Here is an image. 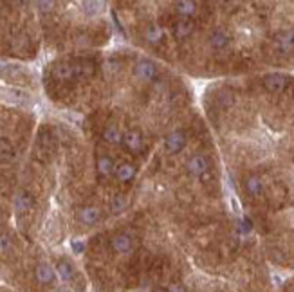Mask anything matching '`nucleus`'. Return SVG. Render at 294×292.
<instances>
[{
  "label": "nucleus",
  "mask_w": 294,
  "mask_h": 292,
  "mask_svg": "<svg viewBox=\"0 0 294 292\" xmlns=\"http://www.w3.org/2000/svg\"><path fill=\"white\" fill-rule=\"evenodd\" d=\"M228 2H230V0H228Z\"/></svg>",
  "instance_id": "cd10ccee"
},
{
  "label": "nucleus",
  "mask_w": 294,
  "mask_h": 292,
  "mask_svg": "<svg viewBox=\"0 0 294 292\" xmlns=\"http://www.w3.org/2000/svg\"><path fill=\"white\" fill-rule=\"evenodd\" d=\"M163 36H165V33H163V29H161L157 24L148 25L147 31H145V38H147V42L152 43V45H157V43L163 42Z\"/></svg>",
  "instance_id": "aec40b11"
},
{
  "label": "nucleus",
  "mask_w": 294,
  "mask_h": 292,
  "mask_svg": "<svg viewBox=\"0 0 294 292\" xmlns=\"http://www.w3.org/2000/svg\"><path fill=\"white\" fill-rule=\"evenodd\" d=\"M112 249L119 253V254H125V253H128L132 249V238H130V234L126 233H119L116 234L114 238H112Z\"/></svg>",
  "instance_id": "6e6552de"
},
{
  "label": "nucleus",
  "mask_w": 294,
  "mask_h": 292,
  "mask_svg": "<svg viewBox=\"0 0 294 292\" xmlns=\"http://www.w3.org/2000/svg\"><path fill=\"white\" fill-rule=\"evenodd\" d=\"M230 43H231L230 35L222 29L215 31V33H211V36H210V45H211L215 51H222V49H226Z\"/></svg>",
  "instance_id": "1a4fd4ad"
},
{
  "label": "nucleus",
  "mask_w": 294,
  "mask_h": 292,
  "mask_svg": "<svg viewBox=\"0 0 294 292\" xmlns=\"http://www.w3.org/2000/svg\"><path fill=\"white\" fill-rule=\"evenodd\" d=\"M246 190L251 197H260V195H262V191H264V182H262L260 177L251 175V177H247L246 179Z\"/></svg>",
  "instance_id": "f3484780"
},
{
  "label": "nucleus",
  "mask_w": 294,
  "mask_h": 292,
  "mask_svg": "<svg viewBox=\"0 0 294 292\" xmlns=\"http://www.w3.org/2000/svg\"><path fill=\"white\" fill-rule=\"evenodd\" d=\"M276 49L280 53L289 54L294 51V31H283L276 36Z\"/></svg>",
  "instance_id": "423d86ee"
},
{
  "label": "nucleus",
  "mask_w": 294,
  "mask_h": 292,
  "mask_svg": "<svg viewBox=\"0 0 294 292\" xmlns=\"http://www.w3.org/2000/svg\"><path fill=\"white\" fill-rule=\"evenodd\" d=\"M186 168H188V172L191 173V175L202 177V175H206L208 170H210V162H208V159L204 155H193L188 161Z\"/></svg>",
  "instance_id": "39448f33"
},
{
  "label": "nucleus",
  "mask_w": 294,
  "mask_h": 292,
  "mask_svg": "<svg viewBox=\"0 0 294 292\" xmlns=\"http://www.w3.org/2000/svg\"><path fill=\"white\" fill-rule=\"evenodd\" d=\"M121 143H125V146H126L130 152H141V150H143V137H141V134H139L137 130L125 132Z\"/></svg>",
  "instance_id": "0eeeda50"
},
{
  "label": "nucleus",
  "mask_w": 294,
  "mask_h": 292,
  "mask_svg": "<svg viewBox=\"0 0 294 292\" xmlns=\"http://www.w3.org/2000/svg\"><path fill=\"white\" fill-rule=\"evenodd\" d=\"M0 103L7 107H29L31 94L20 87H0Z\"/></svg>",
  "instance_id": "f257e3e1"
},
{
  "label": "nucleus",
  "mask_w": 294,
  "mask_h": 292,
  "mask_svg": "<svg viewBox=\"0 0 294 292\" xmlns=\"http://www.w3.org/2000/svg\"><path fill=\"white\" fill-rule=\"evenodd\" d=\"M289 79L285 74L282 72H271L267 76H264V87L265 90H269L273 94H276V92H282L285 87H287Z\"/></svg>",
  "instance_id": "7ed1b4c3"
},
{
  "label": "nucleus",
  "mask_w": 294,
  "mask_h": 292,
  "mask_svg": "<svg viewBox=\"0 0 294 292\" xmlns=\"http://www.w3.org/2000/svg\"><path fill=\"white\" fill-rule=\"evenodd\" d=\"M134 74L139 81H152L157 76V67L150 60H139L134 67Z\"/></svg>",
  "instance_id": "f03ea898"
},
{
  "label": "nucleus",
  "mask_w": 294,
  "mask_h": 292,
  "mask_svg": "<svg viewBox=\"0 0 294 292\" xmlns=\"http://www.w3.org/2000/svg\"><path fill=\"white\" fill-rule=\"evenodd\" d=\"M96 168H98V173H100L101 177H110L112 173H114V170H116L114 161H112L110 157H100Z\"/></svg>",
  "instance_id": "412c9836"
},
{
  "label": "nucleus",
  "mask_w": 294,
  "mask_h": 292,
  "mask_svg": "<svg viewBox=\"0 0 294 292\" xmlns=\"http://www.w3.org/2000/svg\"><path fill=\"white\" fill-rule=\"evenodd\" d=\"M78 216H80V220H82L85 226H92V224H96V222L100 220L101 211L96 208V206H87V208L80 209Z\"/></svg>",
  "instance_id": "9d476101"
},
{
  "label": "nucleus",
  "mask_w": 294,
  "mask_h": 292,
  "mask_svg": "<svg viewBox=\"0 0 294 292\" xmlns=\"http://www.w3.org/2000/svg\"><path fill=\"white\" fill-rule=\"evenodd\" d=\"M35 273H36V280L40 281V283H53L54 269L49 263H38Z\"/></svg>",
  "instance_id": "2eb2a0df"
},
{
  "label": "nucleus",
  "mask_w": 294,
  "mask_h": 292,
  "mask_svg": "<svg viewBox=\"0 0 294 292\" xmlns=\"http://www.w3.org/2000/svg\"><path fill=\"white\" fill-rule=\"evenodd\" d=\"M186 146V136H184V132H171L170 136L166 137L165 141V150L168 152L170 155H175L179 154L181 150Z\"/></svg>",
  "instance_id": "20e7f679"
},
{
  "label": "nucleus",
  "mask_w": 294,
  "mask_h": 292,
  "mask_svg": "<svg viewBox=\"0 0 294 292\" xmlns=\"http://www.w3.org/2000/svg\"><path fill=\"white\" fill-rule=\"evenodd\" d=\"M191 33H193V22H189L186 17L181 18V20H179V22L175 24V27H173V35H175L179 40L188 38Z\"/></svg>",
  "instance_id": "dca6fc26"
},
{
  "label": "nucleus",
  "mask_w": 294,
  "mask_h": 292,
  "mask_svg": "<svg viewBox=\"0 0 294 292\" xmlns=\"http://www.w3.org/2000/svg\"><path fill=\"white\" fill-rule=\"evenodd\" d=\"M36 4L42 13H51L56 7V0H36Z\"/></svg>",
  "instance_id": "393cba45"
},
{
  "label": "nucleus",
  "mask_w": 294,
  "mask_h": 292,
  "mask_svg": "<svg viewBox=\"0 0 294 292\" xmlns=\"http://www.w3.org/2000/svg\"><path fill=\"white\" fill-rule=\"evenodd\" d=\"M56 273H58L62 281H72V278H74V269H72L71 263L65 262V260H62V262L56 265Z\"/></svg>",
  "instance_id": "4be33fe9"
},
{
  "label": "nucleus",
  "mask_w": 294,
  "mask_h": 292,
  "mask_svg": "<svg viewBox=\"0 0 294 292\" xmlns=\"http://www.w3.org/2000/svg\"><path fill=\"white\" fill-rule=\"evenodd\" d=\"M31 206H33V197H31L27 191H20L15 198V209H17V213H25V211H29Z\"/></svg>",
  "instance_id": "a211bd4d"
},
{
  "label": "nucleus",
  "mask_w": 294,
  "mask_h": 292,
  "mask_svg": "<svg viewBox=\"0 0 294 292\" xmlns=\"http://www.w3.org/2000/svg\"><path fill=\"white\" fill-rule=\"evenodd\" d=\"M53 74L58 81H71L72 78H76V67L69 65V63H62V65L54 67Z\"/></svg>",
  "instance_id": "9b49d317"
},
{
  "label": "nucleus",
  "mask_w": 294,
  "mask_h": 292,
  "mask_svg": "<svg viewBox=\"0 0 294 292\" xmlns=\"http://www.w3.org/2000/svg\"><path fill=\"white\" fill-rule=\"evenodd\" d=\"M126 204H128L126 197L119 193V195H116V197L112 198V202H110V211H112V213H116V215H119V213H123L125 209H126Z\"/></svg>",
  "instance_id": "b1692460"
},
{
  "label": "nucleus",
  "mask_w": 294,
  "mask_h": 292,
  "mask_svg": "<svg viewBox=\"0 0 294 292\" xmlns=\"http://www.w3.org/2000/svg\"><path fill=\"white\" fill-rule=\"evenodd\" d=\"M105 9V0H82V11L87 17H98Z\"/></svg>",
  "instance_id": "f8f14e48"
},
{
  "label": "nucleus",
  "mask_w": 294,
  "mask_h": 292,
  "mask_svg": "<svg viewBox=\"0 0 294 292\" xmlns=\"http://www.w3.org/2000/svg\"><path fill=\"white\" fill-rule=\"evenodd\" d=\"M72 249H74V253H82V251L85 249V244L80 242V240H74V242H72Z\"/></svg>",
  "instance_id": "bb28decb"
},
{
  "label": "nucleus",
  "mask_w": 294,
  "mask_h": 292,
  "mask_svg": "<svg viewBox=\"0 0 294 292\" xmlns=\"http://www.w3.org/2000/svg\"><path fill=\"white\" fill-rule=\"evenodd\" d=\"M24 76H25V71H24V67H20V65H6L0 69V78L9 79V81H18V79H22Z\"/></svg>",
  "instance_id": "ddd939ff"
},
{
  "label": "nucleus",
  "mask_w": 294,
  "mask_h": 292,
  "mask_svg": "<svg viewBox=\"0 0 294 292\" xmlns=\"http://www.w3.org/2000/svg\"><path fill=\"white\" fill-rule=\"evenodd\" d=\"M9 249H11V240L4 236V234H0V254L7 253Z\"/></svg>",
  "instance_id": "a878e982"
},
{
  "label": "nucleus",
  "mask_w": 294,
  "mask_h": 292,
  "mask_svg": "<svg viewBox=\"0 0 294 292\" xmlns=\"http://www.w3.org/2000/svg\"><path fill=\"white\" fill-rule=\"evenodd\" d=\"M103 139H105V143L108 144H119L121 139H123V134H121L116 126H106L105 132H103Z\"/></svg>",
  "instance_id": "5701e85b"
},
{
  "label": "nucleus",
  "mask_w": 294,
  "mask_h": 292,
  "mask_svg": "<svg viewBox=\"0 0 294 292\" xmlns=\"http://www.w3.org/2000/svg\"><path fill=\"white\" fill-rule=\"evenodd\" d=\"M175 11L181 15V17H193L195 11H197V4L193 0H175Z\"/></svg>",
  "instance_id": "6ab92c4d"
},
{
  "label": "nucleus",
  "mask_w": 294,
  "mask_h": 292,
  "mask_svg": "<svg viewBox=\"0 0 294 292\" xmlns=\"http://www.w3.org/2000/svg\"><path fill=\"white\" fill-rule=\"evenodd\" d=\"M114 175L118 177L119 182H130L135 177V168L132 164H128V162H121L119 166H116Z\"/></svg>",
  "instance_id": "4468645a"
}]
</instances>
